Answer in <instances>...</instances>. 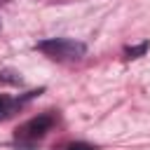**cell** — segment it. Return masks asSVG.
Returning a JSON list of instances; mask_svg holds the SVG:
<instances>
[{"label":"cell","mask_w":150,"mask_h":150,"mask_svg":"<svg viewBox=\"0 0 150 150\" xmlns=\"http://www.w3.org/2000/svg\"><path fill=\"white\" fill-rule=\"evenodd\" d=\"M54 122H56V120H54L52 112H42V115H38V117L23 122V124L16 129V143H19V145H26V148L35 145L40 138L47 136V131L54 127Z\"/></svg>","instance_id":"6da1fadb"},{"label":"cell","mask_w":150,"mask_h":150,"mask_svg":"<svg viewBox=\"0 0 150 150\" xmlns=\"http://www.w3.org/2000/svg\"><path fill=\"white\" fill-rule=\"evenodd\" d=\"M40 52H45L47 56L56 59V61H70V59H80L84 54V45L82 42H75V40H68V38H52V40H45L38 45Z\"/></svg>","instance_id":"7a4b0ae2"},{"label":"cell","mask_w":150,"mask_h":150,"mask_svg":"<svg viewBox=\"0 0 150 150\" xmlns=\"http://www.w3.org/2000/svg\"><path fill=\"white\" fill-rule=\"evenodd\" d=\"M16 105H21V103H16V101H12V98H7V96H0V117L12 115Z\"/></svg>","instance_id":"3957f363"},{"label":"cell","mask_w":150,"mask_h":150,"mask_svg":"<svg viewBox=\"0 0 150 150\" xmlns=\"http://www.w3.org/2000/svg\"><path fill=\"white\" fill-rule=\"evenodd\" d=\"M56 150H96V145H89V143L77 141V143H66V145H59Z\"/></svg>","instance_id":"277c9868"},{"label":"cell","mask_w":150,"mask_h":150,"mask_svg":"<svg viewBox=\"0 0 150 150\" xmlns=\"http://www.w3.org/2000/svg\"><path fill=\"white\" fill-rule=\"evenodd\" d=\"M145 49H148V42H143L141 47H131V49H127V56H129V59H134V56H138V54H143Z\"/></svg>","instance_id":"5b68a950"}]
</instances>
